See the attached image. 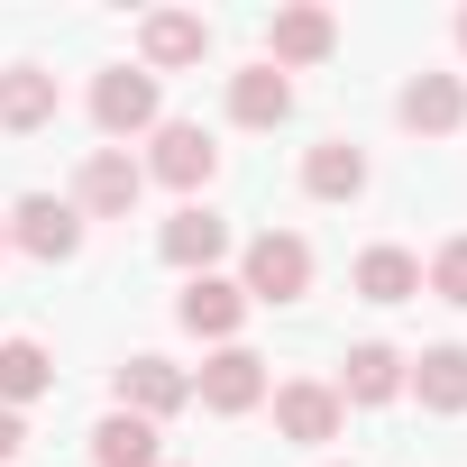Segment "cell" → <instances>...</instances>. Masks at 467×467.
<instances>
[{
  "label": "cell",
  "instance_id": "1",
  "mask_svg": "<svg viewBox=\"0 0 467 467\" xmlns=\"http://www.w3.org/2000/svg\"><path fill=\"white\" fill-rule=\"evenodd\" d=\"M92 119H101V138H138V129H165V83L138 65H110L101 83H92Z\"/></svg>",
  "mask_w": 467,
  "mask_h": 467
},
{
  "label": "cell",
  "instance_id": "2",
  "mask_svg": "<svg viewBox=\"0 0 467 467\" xmlns=\"http://www.w3.org/2000/svg\"><path fill=\"white\" fill-rule=\"evenodd\" d=\"M138 192H147V165H138L129 147H92L83 174H74V211H83V220H129Z\"/></svg>",
  "mask_w": 467,
  "mask_h": 467
},
{
  "label": "cell",
  "instance_id": "3",
  "mask_svg": "<svg viewBox=\"0 0 467 467\" xmlns=\"http://www.w3.org/2000/svg\"><path fill=\"white\" fill-rule=\"evenodd\" d=\"M192 394H202V412H220V421H239V412H257V403H266V358L229 339V348H211V358H202Z\"/></svg>",
  "mask_w": 467,
  "mask_h": 467
},
{
  "label": "cell",
  "instance_id": "4",
  "mask_svg": "<svg viewBox=\"0 0 467 467\" xmlns=\"http://www.w3.org/2000/svg\"><path fill=\"white\" fill-rule=\"evenodd\" d=\"M248 303H294L312 294V248L294 239V229H266V239H248V275H239Z\"/></svg>",
  "mask_w": 467,
  "mask_h": 467
},
{
  "label": "cell",
  "instance_id": "5",
  "mask_svg": "<svg viewBox=\"0 0 467 467\" xmlns=\"http://www.w3.org/2000/svg\"><path fill=\"white\" fill-rule=\"evenodd\" d=\"M10 239H19L28 257H47V266H65V257L83 248V211H74V202H56V192H28V202L10 211Z\"/></svg>",
  "mask_w": 467,
  "mask_h": 467
},
{
  "label": "cell",
  "instance_id": "6",
  "mask_svg": "<svg viewBox=\"0 0 467 467\" xmlns=\"http://www.w3.org/2000/svg\"><path fill=\"white\" fill-rule=\"evenodd\" d=\"M211 165H220V147H211V129H202V119H165V129H156V156H147V174H156V183L202 192V183H211Z\"/></svg>",
  "mask_w": 467,
  "mask_h": 467
},
{
  "label": "cell",
  "instance_id": "7",
  "mask_svg": "<svg viewBox=\"0 0 467 467\" xmlns=\"http://www.w3.org/2000/svg\"><path fill=\"white\" fill-rule=\"evenodd\" d=\"M202 47H211V19H202V10H147V19H138V56H147V74L202 65Z\"/></svg>",
  "mask_w": 467,
  "mask_h": 467
},
{
  "label": "cell",
  "instance_id": "8",
  "mask_svg": "<svg viewBox=\"0 0 467 467\" xmlns=\"http://www.w3.org/2000/svg\"><path fill=\"white\" fill-rule=\"evenodd\" d=\"M339 394L330 385H312V376H294V385H275V431L294 440V449H321V440H339Z\"/></svg>",
  "mask_w": 467,
  "mask_h": 467
},
{
  "label": "cell",
  "instance_id": "9",
  "mask_svg": "<svg viewBox=\"0 0 467 467\" xmlns=\"http://www.w3.org/2000/svg\"><path fill=\"white\" fill-rule=\"evenodd\" d=\"M174 403H192V376H183L174 358H129V367H119V412L156 421V412H174Z\"/></svg>",
  "mask_w": 467,
  "mask_h": 467
},
{
  "label": "cell",
  "instance_id": "10",
  "mask_svg": "<svg viewBox=\"0 0 467 467\" xmlns=\"http://www.w3.org/2000/svg\"><path fill=\"white\" fill-rule=\"evenodd\" d=\"M156 248H165V266H183V275H211V257L229 248V220H220V211H202V202H183V211L165 220V239H156Z\"/></svg>",
  "mask_w": 467,
  "mask_h": 467
},
{
  "label": "cell",
  "instance_id": "11",
  "mask_svg": "<svg viewBox=\"0 0 467 467\" xmlns=\"http://www.w3.org/2000/svg\"><path fill=\"white\" fill-rule=\"evenodd\" d=\"M174 312H183L192 339H220V348H229V339H239V321H248V294H239V285H220V275H192Z\"/></svg>",
  "mask_w": 467,
  "mask_h": 467
},
{
  "label": "cell",
  "instance_id": "12",
  "mask_svg": "<svg viewBox=\"0 0 467 467\" xmlns=\"http://www.w3.org/2000/svg\"><path fill=\"white\" fill-rule=\"evenodd\" d=\"M394 110H403V129H421V138H449V129L467 119V83H458V74H412Z\"/></svg>",
  "mask_w": 467,
  "mask_h": 467
},
{
  "label": "cell",
  "instance_id": "13",
  "mask_svg": "<svg viewBox=\"0 0 467 467\" xmlns=\"http://www.w3.org/2000/svg\"><path fill=\"white\" fill-rule=\"evenodd\" d=\"M56 119V74L47 65H10V74H0V129H10V138H37Z\"/></svg>",
  "mask_w": 467,
  "mask_h": 467
},
{
  "label": "cell",
  "instance_id": "14",
  "mask_svg": "<svg viewBox=\"0 0 467 467\" xmlns=\"http://www.w3.org/2000/svg\"><path fill=\"white\" fill-rule=\"evenodd\" d=\"M339 403H394L403 394V358L385 348V339H367V348H348L339 358V385H330Z\"/></svg>",
  "mask_w": 467,
  "mask_h": 467
},
{
  "label": "cell",
  "instance_id": "15",
  "mask_svg": "<svg viewBox=\"0 0 467 467\" xmlns=\"http://www.w3.org/2000/svg\"><path fill=\"white\" fill-rule=\"evenodd\" d=\"M266 47H275V65H321L339 47V19L330 10H275L266 19Z\"/></svg>",
  "mask_w": 467,
  "mask_h": 467
},
{
  "label": "cell",
  "instance_id": "16",
  "mask_svg": "<svg viewBox=\"0 0 467 467\" xmlns=\"http://www.w3.org/2000/svg\"><path fill=\"white\" fill-rule=\"evenodd\" d=\"M403 385L421 394V412H467V348H421Z\"/></svg>",
  "mask_w": 467,
  "mask_h": 467
},
{
  "label": "cell",
  "instance_id": "17",
  "mask_svg": "<svg viewBox=\"0 0 467 467\" xmlns=\"http://www.w3.org/2000/svg\"><path fill=\"white\" fill-rule=\"evenodd\" d=\"M294 110V83L275 74V65H248V74H229V119L239 129H275Z\"/></svg>",
  "mask_w": 467,
  "mask_h": 467
},
{
  "label": "cell",
  "instance_id": "18",
  "mask_svg": "<svg viewBox=\"0 0 467 467\" xmlns=\"http://www.w3.org/2000/svg\"><path fill=\"white\" fill-rule=\"evenodd\" d=\"M303 192H321V202H348V192H367V156H358L348 138H321V147L303 156Z\"/></svg>",
  "mask_w": 467,
  "mask_h": 467
},
{
  "label": "cell",
  "instance_id": "19",
  "mask_svg": "<svg viewBox=\"0 0 467 467\" xmlns=\"http://www.w3.org/2000/svg\"><path fill=\"white\" fill-rule=\"evenodd\" d=\"M37 394H56V358L37 348V339H0V403H37Z\"/></svg>",
  "mask_w": 467,
  "mask_h": 467
},
{
  "label": "cell",
  "instance_id": "20",
  "mask_svg": "<svg viewBox=\"0 0 467 467\" xmlns=\"http://www.w3.org/2000/svg\"><path fill=\"white\" fill-rule=\"evenodd\" d=\"M358 294L367 303H412L421 294V257L412 248H367L358 257Z\"/></svg>",
  "mask_w": 467,
  "mask_h": 467
},
{
  "label": "cell",
  "instance_id": "21",
  "mask_svg": "<svg viewBox=\"0 0 467 467\" xmlns=\"http://www.w3.org/2000/svg\"><path fill=\"white\" fill-rule=\"evenodd\" d=\"M92 458H101V467H165L156 421H138V412H110V421L92 431Z\"/></svg>",
  "mask_w": 467,
  "mask_h": 467
},
{
  "label": "cell",
  "instance_id": "22",
  "mask_svg": "<svg viewBox=\"0 0 467 467\" xmlns=\"http://www.w3.org/2000/svg\"><path fill=\"white\" fill-rule=\"evenodd\" d=\"M431 294H440V303H458V312H467V239H449V248H440V257H431Z\"/></svg>",
  "mask_w": 467,
  "mask_h": 467
},
{
  "label": "cell",
  "instance_id": "23",
  "mask_svg": "<svg viewBox=\"0 0 467 467\" xmlns=\"http://www.w3.org/2000/svg\"><path fill=\"white\" fill-rule=\"evenodd\" d=\"M19 440H28V421H19L10 403H0V467H10V458H19Z\"/></svg>",
  "mask_w": 467,
  "mask_h": 467
},
{
  "label": "cell",
  "instance_id": "24",
  "mask_svg": "<svg viewBox=\"0 0 467 467\" xmlns=\"http://www.w3.org/2000/svg\"><path fill=\"white\" fill-rule=\"evenodd\" d=\"M458 47H467V10H458Z\"/></svg>",
  "mask_w": 467,
  "mask_h": 467
},
{
  "label": "cell",
  "instance_id": "25",
  "mask_svg": "<svg viewBox=\"0 0 467 467\" xmlns=\"http://www.w3.org/2000/svg\"><path fill=\"white\" fill-rule=\"evenodd\" d=\"M0 248H10V229H0Z\"/></svg>",
  "mask_w": 467,
  "mask_h": 467
}]
</instances>
